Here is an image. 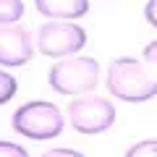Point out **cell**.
<instances>
[{
	"label": "cell",
	"mask_w": 157,
	"mask_h": 157,
	"mask_svg": "<svg viewBox=\"0 0 157 157\" xmlns=\"http://www.w3.org/2000/svg\"><path fill=\"white\" fill-rule=\"evenodd\" d=\"M105 86L123 102H147L157 94V78L136 58H118L107 66Z\"/></svg>",
	"instance_id": "1"
},
{
	"label": "cell",
	"mask_w": 157,
	"mask_h": 157,
	"mask_svg": "<svg viewBox=\"0 0 157 157\" xmlns=\"http://www.w3.org/2000/svg\"><path fill=\"white\" fill-rule=\"evenodd\" d=\"M13 123V131L26 139H55V136L63 134L66 128V121H63V113L58 110L52 102H42V100H34V102H26L21 105L11 118Z\"/></svg>",
	"instance_id": "2"
},
{
	"label": "cell",
	"mask_w": 157,
	"mask_h": 157,
	"mask_svg": "<svg viewBox=\"0 0 157 157\" xmlns=\"http://www.w3.org/2000/svg\"><path fill=\"white\" fill-rule=\"evenodd\" d=\"M100 81V63L94 58H68L50 68V86L58 94L81 97Z\"/></svg>",
	"instance_id": "3"
},
{
	"label": "cell",
	"mask_w": 157,
	"mask_h": 157,
	"mask_svg": "<svg viewBox=\"0 0 157 157\" xmlns=\"http://www.w3.org/2000/svg\"><path fill=\"white\" fill-rule=\"evenodd\" d=\"M68 121L78 134H102L115 123V107L97 94H81L68 105Z\"/></svg>",
	"instance_id": "4"
},
{
	"label": "cell",
	"mask_w": 157,
	"mask_h": 157,
	"mask_svg": "<svg viewBox=\"0 0 157 157\" xmlns=\"http://www.w3.org/2000/svg\"><path fill=\"white\" fill-rule=\"evenodd\" d=\"M86 45V32L73 21H47L37 32V47L47 58H66Z\"/></svg>",
	"instance_id": "5"
},
{
	"label": "cell",
	"mask_w": 157,
	"mask_h": 157,
	"mask_svg": "<svg viewBox=\"0 0 157 157\" xmlns=\"http://www.w3.org/2000/svg\"><path fill=\"white\" fill-rule=\"evenodd\" d=\"M32 55H34V42L26 29L18 24L0 26V66H8V68L26 66Z\"/></svg>",
	"instance_id": "6"
},
{
	"label": "cell",
	"mask_w": 157,
	"mask_h": 157,
	"mask_svg": "<svg viewBox=\"0 0 157 157\" xmlns=\"http://www.w3.org/2000/svg\"><path fill=\"white\" fill-rule=\"evenodd\" d=\"M34 6L42 16L55 21H73L89 11V0H34Z\"/></svg>",
	"instance_id": "7"
},
{
	"label": "cell",
	"mask_w": 157,
	"mask_h": 157,
	"mask_svg": "<svg viewBox=\"0 0 157 157\" xmlns=\"http://www.w3.org/2000/svg\"><path fill=\"white\" fill-rule=\"evenodd\" d=\"M24 16V0H0V26H11Z\"/></svg>",
	"instance_id": "8"
},
{
	"label": "cell",
	"mask_w": 157,
	"mask_h": 157,
	"mask_svg": "<svg viewBox=\"0 0 157 157\" xmlns=\"http://www.w3.org/2000/svg\"><path fill=\"white\" fill-rule=\"evenodd\" d=\"M16 89H18V81L8 71H0V105H6L8 100H13Z\"/></svg>",
	"instance_id": "9"
},
{
	"label": "cell",
	"mask_w": 157,
	"mask_h": 157,
	"mask_svg": "<svg viewBox=\"0 0 157 157\" xmlns=\"http://www.w3.org/2000/svg\"><path fill=\"white\" fill-rule=\"evenodd\" d=\"M126 157H157V139H144V141H136L134 147H128Z\"/></svg>",
	"instance_id": "10"
},
{
	"label": "cell",
	"mask_w": 157,
	"mask_h": 157,
	"mask_svg": "<svg viewBox=\"0 0 157 157\" xmlns=\"http://www.w3.org/2000/svg\"><path fill=\"white\" fill-rule=\"evenodd\" d=\"M0 157H29L26 149L13 141H0Z\"/></svg>",
	"instance_id": "11"
},
{
	"label": "cell",
	"mask_w": 157,
	"mask_h": 157,
	"mask_svg": "<svg viewBox=\"0 0 157 157\" xmlns=\"http://www.w3.org/2000/svg\"><path fill=\"white\" fill-rule=\"evenodd\" d=\"M144 60L149 63V68L155 71V78H157V39L144 47Z\"/></svg>",
	"instance_id": "12"
},
{
	"label": "cell",
	"mask_w": 157,
	"mask_h": 157,
	"mask_svg": "<svg viewBox=\"0 0 157 157\" xmlns=\"http://www.w3.org/2000/svg\"><path fill=\"white\" fill-rule=\"evenodd\" d=\"M144 18L149 21V26L157 29V0H149V3L144 6Z\"/></svg>",
	"instance_id": "13"
},
{
	"label": "cell",
	"mask_w": 157,
	"mask_h": 157,
	"mask_svg": "<svg viewBox=\"0 0 157 157\" xmlns=\"http://www.w3.org/2000/svg\"><path fill=\"white\" fill-rule=\"evenodd\" d=\"M42 157H84V155L76 149H47Z\"/></svg>",
	"instance_id": "14"
}]
</instances>
